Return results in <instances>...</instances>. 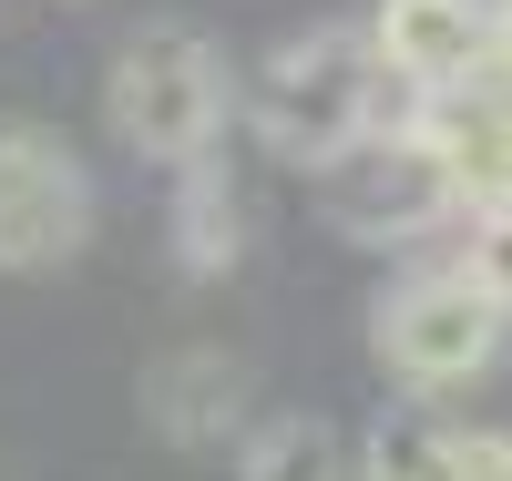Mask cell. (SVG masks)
Listing matches in <instances>:
<instances>
[{
	"instance_id": "ba28073f",
	"label": "cell",
	"mask_w": 512,
	"mask_h": 481,
	"mask_svg": "<svg viewBox=\"0 0 512 481\" xmlns=\"http://www.w3.org/2000/svg\"><path fill=\"white\" fill-rule=\"evenodd\" d=\"M359 481H512V430L472 420H390L369 441Z\"/></svg>"
},
{
	"instance_id": "8992f818",
	"label": "cell",
	"mask_w": 512,
	"mask_h": 481,
	"mask_svg": "<svg viewBox=\"0 0 512 481\" xmlns=\"http://www.w3.org/2000/svg\"><path fill=\"white\" fill-rule=\"evenodd\" d=\"M379 62H390V82L420 103V93H451V82H472L492 62L502 41V0H379Z\"/></svg>"
},
{
	"instance_id": "8fae6325",
	"label": "cell",
	"mask_w": 512,
	"mask_h": 481,
	"mask_svg": "<svg viewBox=\"0 0 512 481\" xmlns=\"http://www.w3.org/2000/svg\"><path fill=\"white\" fill-rule=\"evenodd\" d=\"M461 215H472V226H461V256H451V267L472 277L492 308H512V205H461Z\"/></svg>"
},
{
	"instance_id": "52a82bcc",
	"label": "cell",
	"mask_w": 512,
	"mask_h": 481,
	"mask_svg": "<svg viewBox=\"0 0 512 481\" xmlns=\"http://www.w3.org/2000/svg\"><path fill=\"white\" fill-rule=\"evenodd\" d=\"M144 420H154L175 451L226 441V430L246 420V369L226 359V348H164V359L144 369Z\"/></svg>"
},
{
	"instance_id": "7a4b0ae2",
	"label": "cell",
	"mask_w": 512,
	"mask_h": 481,
	"mask_svg": "<svg viewBox=\"0 0 512 481\" xmlns=\"http://www.w3.org/2000/svg\"><path fill=\"white\" fill-rule=\"evenodd\" d=\"M226 93H236V82H226V52H216L195 21H144V31L113 52V72H103V113H113L123 154H144V164L216 154Z\"/></svg>"
},
{
	"instance_id": "3957f363",
	"label": "cell",
	"mask_w": 512,
	"mask_h": 481,
	"mask_svg": "<svg viewBox=\"0 0 512 481\" xmlns=\"http://www.w3.org/2000/svg\"><path fill=\"white\" fill-rule=\"evenodd\" d=\"M502 328H512V308H492L461 267H410V277L379 287V308H369V348H379V369L400 389L482 379L502 359Z\"/></svg>"
},
{
	"instance_id": "5b68a950",
	"label": "cell",
	"mask_w": 512,
	"mask_h": 481,
	"mask_svg": "<svg viewBox=\"0 0 512 481\" xmlns=\"http://www.w3.org/2000/svg\"><path fill=\"white\" fill-rule=\"evenodd\" d=\"M93 246V174L52 123H0V277H52Z\"/></svg>"
},
{
	"instance_id": "277c9868",
	"label": "cell",
	"mask_w": 512,
	"mask_h": 481,
	"mask_svg": "<svg viewBox=\"0 0 512 481\" xmlns=\"http://www.w3.org/2000/svg\"><path fill=\"white\" fill-rule=\"evenodd\" d=\"M328 215H338V236H359V246H390V236H420V226H441V215H461V185H451V154L431 144V123L400 113V123H379V134H359L349 154H328Z\"/></svg>"
},
{
	"instance_id": "6da1fadb",
	"label": "cell",
	"mask_w": 512,
	"mask_h": 481,
	"mask_svg": "<svg viewBox=\"0 0 512 481\" xmlns=\"http://www.w3.org/2000/svg\"><path fill=\"white\" fill-rule=\"evenodd\" d=\"M246 113L267 134V154L328 164V154H349L359 134H379V123H400L420 103H400V82H390V62H379V41L359 21H328V31H297L267 52V72L246 82Z\"/></svg>"
},
{
	"instance_id": "9c48e42d",
	"label": "cell",
	"mask_w": 512,
	"mask_h": 481,
	"mask_svg": "<svg viewBox=\"0 0 512 481\" xmlns=\"http://www.w3.org/2000/svg\"><path fill=\"white\" fill-rule=\"evenodd\" d=\"M185 277H226L236 246H246V215H236V185L216 174V154H185L175 164V226H164Z\"/></svg>"
},
{
	"instance_id": "30bf717a",
	"label": "cell",
	"mask_w": 512,
	"mask_h": 481,
	"mask_svg": "<svg viewBox=\"0 0 512 481\" xmlns=\"http://www.w3.org/2000/svg\"><path fill=\"white\" fill-rule=\"evenodd\" d=\"M236 481H349V451H338V430H328V420L287 410V420H256V430H246Z\"/></svg>"
}]
</instances>
